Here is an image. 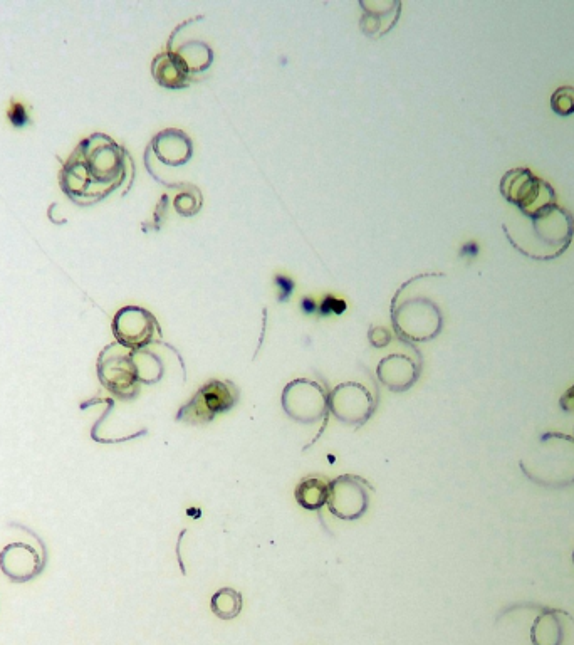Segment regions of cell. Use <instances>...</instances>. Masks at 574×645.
Listing matches in <instances>:
<instances>
[{
  "instance_id": "6da1fadb",
  "label": "cell",
  "mask_w": 574,
  "mask_h": 645,
  "mask_svg": "<svg viewBox=\"0 0 574 645\" xmlns=\"http://www.w3.org/2000/svg\"><path fill=\"white\" fill-rule=\"evenodd\" d=\"M130 157L105 133L84 138L64 163L61 187L79 205H91L120 189L128 175Z\"/></svg>"
},
{
  "instance_id": "7a4b0ae2",
  "label": "cell",
  "mask_w": 574,
  "mask_h": 645,
  "mask_svg": "<svg viewBox=\"0 0 574 645\" xmlns=\"http://www.w3.org/2000/svg\"><path fill=\"white\" fill-rule=\"evenodd\" d=\"M522 472L544 488H568L574 484V436L546 432L521 461Z\"/></svg>"
},
{
  "instance_id": "3957f363",
  "label": "cell",
  "mask_w": 574,
  "mask_h": 645,
  "mask_svg": "<svg viewBox=\"0 0 574 645\" xmlns=\"http://www.w3.org/2000/svg\"><path fill=\"white\" fill-rule=\"evenodd\" d=\"M392 320L395 331L407 341L434 340L444 326L439 306L432 299L407 293L403 286L393 298Z\"/></svg>"
},
{
  "instance_id": "277c9868",
  "label": "cell",
  "mask_w": 574,
  "mask_h": 645,
  "mask_svg": "<svg viewBox=\"0 0 574 645\" xmlns=\"http://www.w3.org/2000/svg\"><path fill=\"white\" fill-rule=\"evenodd\" d=\"M501 194L509 204L516 205L519 212L529 219L558 205L553 187L536 177L529 168L509 170L502 177Z\"/></svg>"
},
{
  "instance_id": "5b68a950",
  "label": "cell",
  "mask_w": 574,
  "mask_h": 645,
  "mask_svg": "<svg viewBox=\"0 0 574 645\" xmlns=\"http://www.w3.org/2000/svg\"><path fill=\"white\" fill-rule=\"evenodd\" d=\"M96 370L101 385L116 397L130 400L138 394L140 377L133 350L123 347L118 341L111 343L100 353Z\"/></svg>"
},
{
  "instance_id": "8992f818",
  "label": "cell",
  "mask_w": 574,
  "mask_h": 645,
  "mask_svg": "<svg viewBox=\"0 0 574 645\" xmlns=\"http://www.w3.org/2000/svg\"><path fill=\"white\" fill-rule=\"evenodd\" d=\"M239 402V389L229 380H212L178 410L177 420L190 425H205L219 414L234 409Z\"/></svg>"
},
{
  "instance_id": "52a82bcc",
  "label": "cell",
  "mask_w": 574,
  "mask_h": 645,
  "mask_svg": "<svg viewBox=\"0 0 574 645\" xmlns=\"http://www.w3.org/2000/svg\"><path fill=\"white\" fill-rule=\"evenodd\" d=\"M328 395L318 382L298 378L284 389L282 407L291 419L311 424L328 415Z\"/></svg>"
},
{
  "instance_id": "ba28073f",
  "label": "cell",
  "mask_w": 574,
  "mask_h": 645,
  "mask_svg": "<svg viewBox=\"0 0 574 645\" xmlns=\"http://www.w3.org/2000/svg\"><path fill=\"white\" fill-rule=\"evenodd\" d=\"M116 341L130 350H143L162 336L157 318L140 306H125L113 318Z\"/></svg>"
},
{
  "instance_id": "9c48e42d",
  "label": "cell",
  "mask_w": 574,
  "mask_h": 645,
  "mask_svg": "<svg viewBox=\"0 0 574 645\" xmlns=\"http://www.w3.org/2000/svg\"><path fill=\"white\" fill-rule=\"evenodd\" d=\"M531 222L534 236L544 247V259L561 256L573 241L574 217L559 205L536 215Z\"/></svg>"
},
{
  "instance_id": "30bf717a",
  "label": "cell",
  "mask_w": 574,
  "mask_h": 645,
  "mask_svg": "<svg viewBox=\"0 0 574 645\" xmlns=\"http://www.w3.org/2000/svg\"><path fill=\"white\" fill-rule=\"evenodd\" d=\"M370 484L358 476H341L331 481L328 508L343 521L360 520L370 506Z\"/></svg>"
},
{
  "instance_id": "8fae6325",
  "label": "cell",
  "mask_w": 574,
  "mask_h": 645,
  "mask_svg": "<svg viewBox=\"0 0 574 645\" xmlns=\"http://www.w3.org/2000/svg\"><path fill=\"white\" fill-rule=\"evenodd\" d=\"M328 407L341 422L360 425L370 419L375 402L363 385L348 382L329 392Z\"/></svg>"
},
{
  "instance_id": "7c38bea8",
  "label": "cell",
  "mask_w": 574,
  "mask_h": 645,
  "mask_svg": "<svg viewBox=\"0 0 574 645\" xmlns=\"http://www.w3.org/2000/svg\"><path fill=\"white\" fill-rule=\"evenodd\" d=\"M41 568V556L26 543H11L0 551V570L12 582H29Z\"/></svg>"
},
{
  "instance_id": "4fadbf2b",
  "label": "cell",
  "mask_w": 574,
  "mask_h": 645,
  "mask_svg": "<svg viewBox=\"0 0 574 645\" xmlns=\"http://www.w3.org/2000/svg\"><path fill=\"white\" fill-rule=\"evenodd\" d=\"M148 152H153L163 165L180 167L194 157V143L182 130L168 128L153 138Z\"/></svg>"
},
{
  "instance_id": "5bb4252c",
  "label": "cell",
  "mask_w": 574,
  "mask_h": 645,
  "mask_svg": "<svg viewBox=\"0 0 574 645\" xmlns=\"http://www.w3.org/2000/svg\"><path fill=\"white\" fill-rule=\"evenodd\" d=\"M378 378L392 392H405L420 375V363L413 362L407 355H390L378 365Z\"/></svg>"
},
{
  "instance_id": "9a60e30c",
  "label": "cell",
  "mask_w": 574,
  "mask_h": 645,
  "mask_svg": "<svg viewBox=\"0 0 574 645\" xmlns=\"http://www.w3.org/2000/svg\"><path fill=\"white\" fill-rule=\"evenodd\" d=\"M365 11L360 26L366 36L381 37L392 31L400 17L402 2H360Z\"/></svg>"
},
{
  "instance_id": "2e32d148",
  "label": "cell",
  "mask_w": 574,
  "mask_h": 645,
  "mask_svg": "<svg viewBox=\"0 0 574 645\" xmlns=\"http://www.w3.org/2000/svg\"><path fill=\"white\" fill-rule=\"evenodd\" d=\"M152 74L155 81L168 90H183L195 81L194 76L188 73L187 68L170 51L158 54L153 59Z\"/></svg>"
},
{
  "instance_id": "e0dca14e",
  "label": "cell",
  "mask_w": 574,
  "mask_h": 645,
  "mask_svg": "<svg viewBox=\"0 0 574 645\" xmlns=\"http://www.w3.org/2000/svg\"><path fill=\"white\" fill-rule=\"evenodd\" d=\"M168 51L177 56L178 61L194 78L207 71L214 61V51L204 41H185L178 44V48H168Z\"/></svg>"
},
{
  "instance_id": "ac0fdd59",
  "label": "cell",
  "mask_w": 574,
  "mask_h": 645,
  "mask_svg": "<svg viewBox=\"0 0 574 645\" xmlns=\"http://www.w3.org/2000/svg\"><path fill=\"white\" fill-rule=\"evenodd\" d=\"M329 486L331 483L318 474L301 479L296 488V501L308 511H319L328 504Z\"/></svg>"
},
{
  "instance_id": "d6986e66",
  "label": "cell",
  "mask_w": 574,
  "mask_h": 645,
  "mask_svg": "<svg viewBox=\"0 0 574 645\" xmlns=\"http://www.w3.org/2000/svg\"><path fill=\"white\" fill-rule=\"evenodd\" d=\"M558 610H544L538 619L534 620L531 629L533 645H561L564 640L563 622L559 619Z\"/></svg>"
},
{
  "instance_id": "ffe728a7",
  "label": "cell",
  "mask_w": 574,
  "mask_h": 645,
  "mask_svg": "<svg viewBox=\"0 0 574 645\" xmlns=\"http://www.w3.org/2000/svg\"><path fill=\"white\" fill-rule=\"evenodd\" d=\"M210 607L219 619H237L242 612V593L234 588H220L210 598Z\"/></svg>"
},
{
  "instance_id": "44dd1931",
  "label": "cell",
  "mask_w": 574,
  "mask_h": 645,
  "mask_svg": "<svg viewBox=\"0 0 574 645\" xmlns=\"http://www.w3.org/2000/svg\"><path fill=\"white\" fill-rule=\"evenodd\" d=\"M133 358H135L136 368H138L140 382L155 383L162 378V362L158 360L157 355L148 352L147 348L133 350Z\"/></svg>"
},
{
  "instance_id": "7402d4cb",
  "label": "cell",
  "mask_w": 574,
  "mask_h": 645,
  "mask_svg": "<svg viewBox=\"0 0 574 645\" xmlns=\"http://www.w3.org/2000/svg\"><path fill=\"white\" fill-rule=\"evenodd\" d=\"M200 207H202V195L195 187H190L175 199V209L183 217H192L199 212Z\"/></svg>"
},
{
  "instance_id": "603a6c76",
  "label": "cell",
  "mask_w": 574,
  "mask_h": 645,
  "mask_svg": "<svg viewBox=\"0 0 574 645\" xmlns=\"http://www.w3.org/2000/svg\"><path fill=\"white\" fill-rule=\"evenodd\" d=\"M551 108L559 116H571L574 113V88L563 86L551 96Z\"/></svg>"
},
{
  "instance_id": "cb8c5ba5",
  "label": "cell",
  "mask_w": 574,
  "mask_h": 645,
  "mask_svg": "<svg viewBox=\"0 0 574 645\" xmlns=\"http://www.w3.org/2000/svg\"><path fill=\"white\" fill-rule=\"evenodd\" d=\"M368 338H370L371 345L375 348L387 347L390 340H392V335L390 331L381 328V326H375L371 328L370 333H368Z\"/></svg>"
},
{
  "instance_id": "d4e9b609",
  "label": "cell",
  "mask_w": 574,
  "mask_h": 645,
  "mask_svg": "<svg viewBox=\"0 0 574 645\" xmlns=\"http://www.w3.org/2000/svg\"><path fill=\"white\" fill-rule=\"evenodd\" d=\"M345 311V303L343 301H338V299L329 298L324 299L323 306H321V313L323 315H329V313H343Z\"/></svg>"
},
{
  "instance_id": "484cf974",
  "label": "cell",
  "mask_w": 574,
  "mask_h": 645,
  "mask_svg": "<svg viewBox=\"0 0 574 645\" xmlns=\"http://www.w3.org/2000/svg\"><path fill=\"white\" fill-rule=\"evenodd\" d=\"M9 116H11L14 125L22 126L24 123H27L26 111H24V106L22 105L12 106V110L9 111Z\"/></svg>"
},
{
  "instance_id": "4316f807",
  "label": "cell",
  "mask_w": 574,
  "mask_h": 645,
  "mask_svg": "<svg viewBox=\"0 0 574 645\" xmlns=\"http://www.w3.org/2000/svg\"><path fill=\"white\" fill-rule=\"evenodd\" d=\"M559 407L564 410V412H568V414H573L574 412V385L571 387V389L566 392V394L561 397V400H559Z\"/></svg>"
},
{
  "instance_id": "83f0119b",
  "label": "cell",
  "mask_w": 574,
  "mask_h": 645,
  "mask_svg": "<svg viewBox=\"0 0 574 645\" xmlns=\"http://www.w3.org/2000/svg\"><path fill=\"white\" fill-rule=\"evenodd\" d=\"M277 286L282 289L281 299H286L291 296V291H293L294 284L289 281L287 278H282V276H277L276 278Z\"/></svg>"
},
{
  "instance_id": "f1b7e54d",
  "label": "cell",
  "mask_w": 574,
  "mask_h": 645,
  "mask_svg": "<svg viewBox=\"0 0 574 645\" xmlns=\"http://www.w3.org/2000/svg\"><path fill=\"white\" fill-rule=\"evenodd\" d=\"M301 306H303V310L306 311V313H313V311H316V303H314V299L304 298Z\"/></svg>"
},
{
  "instance_id": "f546056e",
  "label": "cell",
  "mask_w": 574,
  "mask_h": 645,
  "mask_svg": "<svg viewBox=\"0 0 574 645\" xmlns=\"http://www.w3.org/2000/svg\"><path fill=\"white\" fill-rule=\"evenodd\" d=\"M573 562H574V551H573Z\"/></svg>"
}]
</instances>
